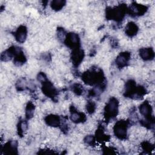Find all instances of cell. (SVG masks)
<instances>
[{
    "label": "cell",
    "mask_w": 155,
    "mask_h": 155,
    "mask_svg": "<svg viewBox=\"0 0 155 155\" xmlns=\"http://www.w3.org/2000/svg\"><path fill=\"white\" fill-rule=\"evenodd\" d=\"M82 80L85 84L94 86L102 92L106 87V79L101 69L97 68H91L82 74Z\"/></svg>",
    "instance_id": "1"
},
{
    "label": "cell",
    "mask_w": 155,
    "mask_h": 155,
    "mask_svg": "<svg viewBox=\"0 0 155 155\" xmlns=\"http://www.w3.org/2000/svg\"><path fill=\"white\" fill-rule=\"evenodd\" d=\"M146 93V89L143 86L137 85L134 81L130 79L126 82L124 96L133 99L140 100L143 97Z\"/></svg>",
    "instance_id": "2"
},
{
    "label": "cell",
    "mask_w": 155,
    "mask_h": 155,
    "mask_svg": "<svg viewBox=\"0 0 155 155\" xmlns=\"http://www.w3.org/2000/svg\"><path fill=\"white\" fill-rule=\"evenodd\" d=\"M127 13V7L125 4H120L114 7L106 8V18L108 20H113L117 22H121Z\"/></svg>",
    "instance_id": "3"
},
{
    "label": "cell",
    "mask_w": 155,
    "mask_h": 155,
    "mask_svg": "<svg viewBox=\"0 0 155 155\" xmlns=\"http://www.w3.org/2000/svg\"><path fill=\"white\" fill-rule=\"evenodd\" d=\"M118 100L114 97H111L104 108V116L106 122H110L117 116L118 114Z\"/></svg>",
    "instance_id": "4"
},
{
    "label": "cell",
    "mask_w": 155,
    "mask_h": 155,
    "mask_svg": "<svg viewBox=\"0 0 155 155\" xmlns=\"http://www.w3.org/2000/svg\"><path fill=\"white\" fill-rule=\"evenodd\" d=\"M130 125V121L120 120L117 121L114 127V135L120 140H125L127 137V130Z\"/></svg>",
    "instance_id": "5"
},
{
    "label": "cell",
    "mask_w": 155,
    "mask_h": 155,
    "mask_svg": "<svg viewBox=\"0 0 155 155\" xmlns=\"http://www.w3.org/2000/svg\"><path fill=\"white\" fill-rule=\"evenodd\" d=\"M42 84V93L47 97L51 98L53 101H56V98L58 94V91L53 86V84L47 78L41 82Z\"/></svg>",
    "instance_id": "6"
},
{
    "label": "cell",
    "mask_w": 155,
    "mask_h": 155,
    "mask_svg": "<svg viewBox=\"0 0 155 155\" xmlns=\"http://www.w3.org/2000/svg\"><path fill=\"white\" fill-rule=\"evenodd\" d=\"M140 113L145 117V120L154 124V117L153 115L152 107L148 101H145L139 106Z\"/></svg>",
    "instance_id": "7"
},
{
    "label": "cell",
    "mask_w": 155,
    "mask_h": 155,
    "mask_svg": "<svg viewBox=\"0 0 155 155\" xmlns=\"http://www.w3.org/2000/svg\"><path fill=\"white\" fill-rule=\"evenodd\" d=\"M65 45L70 48L71 49H74L80 47V39L78 34L74 33H68L66 35L64 40Z\"/></svg>",
    "instance_id": "8"
},
{
    "label": "cell",
    "mask_w": 155,
    "mask_h": 155,
    "mask_svg": "<svg viewBox=\"0 0 155 155\" xmlns=\"http://www.w3.org/2000/svg\"><path fill=\"white\" fill-rule=\"evenodd\" d=\"M147 10L148 8L147 6L136 2H133L130 7L127 8V13L132 17L140 16L146 13Z\"/></svg>",
    "instance_id": "9"
},
{
    "label": "cell",
    "mask_w": 155,
    "mask_h": 155,
    "mask_svg": "<svg viewBox=\"0 0 155 155\" xmlns=\"http://www.w3.org/2000/svg\"><path fill=\"white\" fill-rule=\"evenodd\" d=\"M84 57V52L80 47L72 50L71 53V59L73 65L77 67H78L83 61Z\"/></svg>",
    "instance_id": "10"
},
{
    "label": "cell",
    "mask_w": 155,
    "mask_h": 155,
    "mask_svg": "<svg viewBox=\"0 0 155 155\" xmlns=\"http://www.w3.org/2000/svg\"><path fill=\"white\" fill-rule=\"evenodd\" d=\"M70 119L71 120L76 124L84 122L86 119V115L78 111L74 106H71L70 108Z\"/></svg>",
    "instance_id": "11"
},
{
    "label": "cell",
    "mask_w": 155,
    "mask_h": 155,
    "mask_svg": "<svg viewBox=\"0 0 155 155\" xmlns=\"http://www.w3.org/2000/svg\"><path fill=\"white\" fill-rule=\"evenodd\" d=\"M18 142L16 140H10L5 143L1 148V153L5 154H18Z\"/></svg>",
    "instance_id": "12"
},
{
    "label": "cell",
    "mask_w": 155,
    "mask_h": 155,
    "mask_svg": "<svg viewBox=\"0 0 155 155\" xmlns=\"http://www.w3.org/2000/svg\"><path fill=\"white\" fill-rule=\"evenodd\" d=\"M130 58L131 54L128 51H124L120 53L115 60L117 67L119 68H122L127 66Z\"/></svg>",
    "instance_id": "13"
},
{
    "label": "cell",
    "mask_w": 155,
    "mask_h": 155,
    "mask_svg": "<svg viewBox=\"0 0 155 155\" xmlns=\"http://www.w3.org/2000/svg\"><path fill=\"white\" fill-rule=\"evenodd\" d=\"M14 50V64L18 66L24 64L26 62V57L20 47L15 46Z\"/></svg>",
    "instance_id": "14"
},
{
    "label": "cell",
    "mask_w": 155,
    "mask_h": 155,
    "mask_svg": "<svg viewBox=\"0 0 155 155\" xmlns=\"http://www.w3.org/2000/svg\"><path fill=\"white\" fill-rule=\"evenodd\" d=\"M27 35V29L24 25H20L14 33V36L17 42L23 43L25 42Z\"/></svg>",
    "instance_id": "15"
},
{
    "label": "cell",
    "mask_w": 155,
    "mask_h": 155,
    "mask_svg": "<svg viewBox=\"0 0 155 155\" xmlns=\"http://www.w3.org/2000/svg\"><path fill=\"white\" fill-rule=\"evenodd\" d=\"M139 56L144 61H151L154 58V51L152 48H142L139 50Z\"/></svg>",
    "instance_id": "16"
},
{
    "label": "cell",
    "mask_w": 155,
    "mask_h": 155,
    "mask_svg": "<svg viewBox=\"0 0 155 155\" xmlns=\"http://www.w3.org/2000/svg\"><path fill=\"white\" fill-rule=\"evenodd\" d=\"M45 122L48 126L58 127L61 125V119L59 116L55 114H49L45 117Z\"/></svg>",
    "instance_id": "17"
},
{
    "label": "cell",
    "mask_w": 155,
    "mask_h": 155,
    "mask_svg": "<svg viewBox=\"0 0 155 155\" xmlns=\"http://www.w3.org/2000/svg\"><path fill=\"white\" fill-rule=\"evenodd\" d=\"M95 139L96 141L99 142H107V141H109L110 139V136L105 133L104 128L101 125H100L96 131Z\"/></svg>",
    "instance_id": "18"
},
{
    "label": "cell",
    "mask_w": 155,
    "mask_h": 155,
    "mask_svg": "<svg viewBox=\"0 0 155 155\" xmlns=\"http://www.w3.org/2000/svg\"><path fill=\"white\" fill-rule=\"evenodd\" d=\"M138 30L139 28L136 24L133 22H130L127 24L125 27V32L128 36L132 38L137 33Z\"/></svg>",
    "instance_id": "19"
},
{
    "label": "cell",
    "mask_w": 155,
    "mask_h": 155,
    "mask_svg": "<svg viewBox=\"0 0 155 155\" xmlns=\"http://www.w3.org/2000/svg\"><path fill=\"white\" fill-rule=\"evenodd\" d=\"M141 147L144 154H150L154 150V145L148 141H143L142 142Z\"/></svg>",
    "instance_id": "20"
},
{
    "label": "cell",
    "mask_w": 155,
    "mask_h": 155,
    "mask_svg": "<svg viewBox=\"0 0 155 155\" xmlns=\"http://www.w3.org/2000/svg\"><path fill=\"white\" fill-rule=\"evenodd\" d=\"M35 105L31 102H28L25 108V117L27 119L33 117L35 111Z\"/></svg>",
    "instance_id": "21"
},
{
    "label": "cell",
    "mask_w": 155,
    "mask_h": 155,
    "mask_svg": "<svg viewBox=\"0 0 155 155\" xmlns=\"http://www.w3.org/2000/svg\"><path fill=\"white\" fill-rule=\"evenodd\" d=\"M65 1L62 0H56L51 2L50 6L51 8L55 11H59L61 10L65 4Z\"/></svg>",
    "instance_id": "22"
},
{
    "label": "cell",
    "mask_w": 155,
    "mask_h": 155,
    "mask_svg": "<svg viewBox=\"0 0 155 155\" xmlns=\"http://www.w3.org/2000/svg\"><path fill=\"white\" fill-rule=\"evenodd\" d=\"M28 128L27 122L25 120H20L18 124V134L19 136H22Z\"/></svg>",
    "instance_id": "23"
},
{
    "label": "cell",
    "mask_w": 155,
    "mask_h": 155,
    "mask_svg": "<svg viewBox=\"0 0 155 155\" xmlns=\"http://www.w3.org/2000/svg\"><path fill=\"white\" fill-rule=\"evenodd\" d=\"M71 90L77 95H81L84 91V88L80 84H74L71 87Z\"/></svg>",
    "instance_id": "24"
},
{
    "label": "cell",
    "mask_w": 155,
    "mask_h": 155,
    "mask_svg": "<svg viewBox=\"0 0 155 155\" xmlns=\"http://www.w3.org/2000/svg\"><path fill=\"white\" fill-rule=\"evenodd\" d=\"M84 141L86 144L89 145L90 146H93L95 145L96 140L95 137L93 136V135H88L84 138Z\"/></svg>",
    "instance_id": "25"
},
{
    "label": "cell",
    "mask_w": 155,
    "mask_h": 155,
    "mask_svg": "<svg viewBox=\"0 0 155 155\" xmlns=\"http://www.w3.org/2000/svg\"><path fill=\"white\" fill-rule=\"evenodd\" d=\"M86 109L89 114L93 113L96 110V104L93 101H88L86 105Z\"/></svg>",
    "instance_id": "26"
},
{
    "label": "cell",
    "mask_w": 155,
    "mask_h": 155,
    "mask_svg": "<svg viewBox=\"0 0 155 155\" xmlns=\"http://www.w3.org/2000/svg\"><path fill=\"white\" fill-rule=\"evenodd\" d=\"M66 35L67 34L65 33V32L63 28H58V38H59V39H62L64 41Z\"/></svg>",
    "instance_id": "27"
},
{
    "label": "cell",
    "mask_w": 155,
    "mask_h": 155,
    "mask_svg": "<svg viewBox=\"0 0 155 155\" xmlns=\"http://www.w3.org/2000/svg\"><path fill=\"white\" fill-rule=\"evenodd\" d=\"M102 150L104 151V154H115L116 153L114 152L115 150H113L111 147H108L106 146H104L102 147Z\"/></svg>",
    "instance_id": "28"
}]
</instances>
